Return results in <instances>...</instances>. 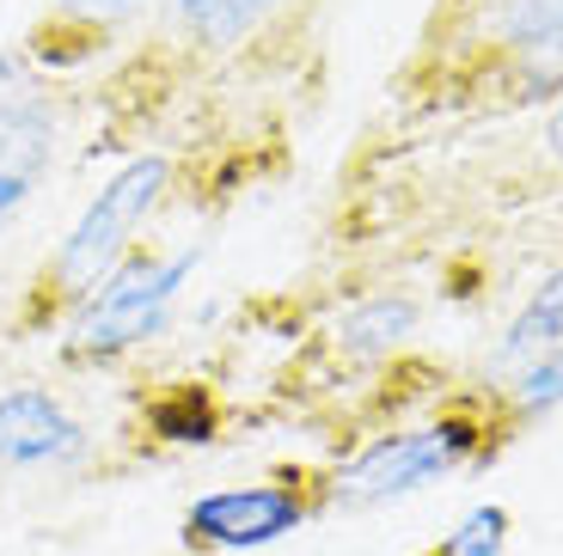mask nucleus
<instances>
[{
    "label": "nucleus",
    "instance_id": "1",
    "mask_svg": "<svg viewBox=\"0 0 563 556\" xmlns=\"http://www.w3.org/2000/svg\"><path fill=\"white\" fill-rule=\"evenodd\" d=\"M410 74H429V92L465 86L478 104H539L563 92V0H472L448 19H429Z\"/></svg>",
    "mask_w": 563,
    "mask_h": 556
},
{
    "label": "nucleus",
    "instance_id": "2",
    "mask_svg": "<svg viewBox=\"0 0 563 556\" xmlns=\"http://www.w3.org/2000/svg\"><path fill=\"white\" fill-rule=\"evenodd\" d=\"M172 190H178V154H172V147H135L99 190L86 196V209L74 214L62 245L49 251L43 269L31 276L25 300H19V331L56 336L62 324H68V312L141 245V233H147L154 214L172 202Z\"/></svg>",
    "mask_w": 563,
    "mask_h": 556
},
{
    "label": "nucleus",
    "instance_id": "3",
    "mask_svg": "<svg viewBox=\"0 0 563 556\" xmlns=\"http://www.w3.org/2000/svg\"><path fill=\"white\" fill-rule=\"evenodd\" d=\"M496 459L490 441V410L484 391H448L435 398L429 416H405V422H380L374 434L343 453L338 465H319V489H324V514H362V508H386L405 501L417 489L441 483V477L478 471Z\"/></svg>",
    "mask_w": 563,
    "mask_h": 556
},
{
    "label": "nucleus",
    "instance_id": "4",
    "mask_svg": "<svg viewBox=\"0 0 563 556\" xmlns=\"http://www.w3.org/2000/svg\"><path fill=\"white\" fill-rule=\"evenodd\" d=\"M202 264V245H135L99 288L86 293L80 307L68 312V324L56 331L62 362L80 367V374H104V367H123L129 355L166 336L172 312H178L184 288Z\"/></svg>",
    "mask_w": 563,
    "mask_h": 556
},
{
    "label": "nucleus",
    "instance_id": "5",
    "mask_svg": "<svg viewBox=\"0 0 563 556\" xmlns=\"http://www.w3.org/2000/svg\"><path fill=\"white\" fill-rule=\"evenodd\" d=\"M319 514H324L319 471L312 465H282L264 483H233V489L197 496L178 520V538L190 556H240V551H264V544L295 538Z\"/></svg>",
    "mask_w": 563,
    "mask_h": 556
},
{
    "label": "nucleus",
    "instance_id": "6",
    "mask_svg": "<svg viewBox=\"0 0 563 556\" xmlns=\"http://www.w3.org/2000/svg\"><path fill=\"white\" fill-rule=\"evenodd\" d=\"M282 7L288 0H159L154 25L135 37L141 49L129 62H117V68L123 74L154 68V80L184 86L190 74L221 68V62L240 56L245 43H257L276 25Z\"/></svg>",
    "mask_w": 563,
    "mask_h": 556
},
{
    "label": "nucleus",
    "instance_id": "7",
    "mask_svg": "<svg viewBox=\"0 0 563 556\" xmlns=\"http://www.w3.org/2000/svg\"><path fill=\"white\" fill-rule=\"evenodd\" d=\"M92 459L99 434L56 386L0 391V477H74Z\"/></svg>",
    "mask_w": 563,
    "mask_h": 556
},
{
    "label": "nucleus",
    "instance_id": "8",
    "mask_svg": "<svg viewBox=\"0 0 563 556\" xmlns=\"http://www.w3.org/2000/svg\"><path fill=\"white\" fill-rule=\"evenodd\" d=\"M159 0H43L37 19L19 37V56L43 74H74L92 62H111L123 43L154 25Z\"/></svg>",
    "mask_w": 563,
    "mask_h": 556
},
{
    "label": "nucleus",
    "instance_id": "9",
    "mask_svg": "<svg viewBox=\"0 0 563 556\" xmlns=\"http://www.w3.org/2000/svg\"><path fill=\"white\" fill-rule=\"evenodd\" d=\"M62 159V98L43 80L0 92V233H13L25 209L56 178Z\"/></svg>",
    "mask_w": 563,
    "mask_h": 556
},
{
    "label": "nucleus",
    "instance_id": "10",
    "mask_svg": "<svg viewBox=\"0 0 563 556\" xmlns=\"http://www.w3.org/2000/svg\"><path fill=\"white\" fill-rule=\"evenodd\" d=\"M478 391H484V410H490V441L503 453L508 441H521V429L563 410V343H551L539 362L508 374L503 386H478Z\"/></svg>",
    "mask_w": 563,
    "mask_h": 556
},
{
    "label": "nucleus",
    "instance_id": "11",
    "mask_svg": "<svg viewBox=\"0 0 563 556\" xmlns=\"http://www.w3.org/2000/svg\"><path fill=\"white\" fill-rule=\"evenodd\" d=\"M417 324H422V307L410 300V293L355 300V307L331 324V355H343L350 367H380L417 336Z\"/></svg>",
    "mask_w": 563,
    "mask_h": 556
},
{
    "label": "nucleus",
    "instance_id": "12",
    "mask_svg": "<svg viewBox=\"0 0 563 556\" xmlns=\"http://www.w3.org/2000/svg\"><path fill=\"white\" fill-rule=\"evenodd\" d=\"M551 343H563V264L551 269V276L521 300V312L508 319L503 343H496V355H490V374H484V386H503L508 374H521L527 362H539Z\"/></svg>",
    "mask_w": 563,
    "mask_h": 556
},
{
    "label": "nucleus",
    "instance_id": "13",
    "mask_svg": "<svg viewBox=\"0 0 563 556\" xmlns=\"http://www.w3.org/2000/svg\"><path fill=\"white\" fill-rule=\"evenodd\" d=\"M147 434L166 446H209L221 434V403L202 386H172L147 403Z\"/></svg>",
    "mask_w": 563,
    "mask_h": 556
},
{
    "label": "nucleus",
    "instance_id": "14",
    "mask_svg": "<svg viewBox=\"0 0 563 556\" xmlns=\"http://www.w3.org/2000/svg\"><path fill=\"white\" fill-rule=\"evenodd\" d=\"M508 508L503 501H478V508H465L460 526L448 532L441 544H429L422 556H503L508 551Z\"/></svg>",
    "mask_w": 563,
    "mask_h": 556
},
{
    "label": "nucleus",
    "instance_id": "15",
    "mask_svg": "<svg viewBox=\"0 0 563 556\" xmlns=\"http://www.w3.org/2000/svg\"><path fill=\"white\" fill-rule=\"evenodd\" d=\"M545 159L563 171V92L551 98V116H545Z\"/></svg>",
    "mask_w": 563,
    "mask_h": 556
},
{
    "label": "nucleus",
    "instance_id": "16",
    "mask_svg": "<svg viewBox=\"0 0 563 556\" xmlns=\"http://www.w3.org/2000/svg\"><path fill=\"white\" fill-rule=\"evenodd\" d=\"M460 7H472V0H435V13L429 19H448V13H460Z\"/></svg>",
    "mask_w": 563,
    "mask_h": 556
}]
</instances>
